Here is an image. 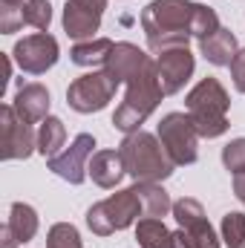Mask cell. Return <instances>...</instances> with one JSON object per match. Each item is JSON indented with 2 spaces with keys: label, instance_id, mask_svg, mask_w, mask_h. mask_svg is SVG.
<instances>
[{
  "label": "cell",
  "instance_id": "cell-18",
  "mask_svg": "<svg viewBox=\"0 0 245 248\" xmlns=\"http://www.w3.org/2000/svg\"><path fill=\"white\" fill-rule=\"evenodd\" d=\"M138 199H141V211L144 217L150 219H165L170 211H173V202H170V193L162 187V182H133Z\"/></svg>",
  "mask_w": 245,
  "mask_h": 248
},
{
  "label": "cell",
  "instance_id": "cell-30",
  "mask_svg": "<svg viewBox=\"0 0 245 248\" xmlns=\"http://www.w3.org/2000/svg\"><path fill=\"white\" fill-rule=\"evenodd\" d=\"M6 3H26V0H6Z\"/></svg>",
  "mask_w": 245,
  "mask_h": 248
},
{
  "label": "cell",
  "instance_id": "cell-27",
  "mask_svg": "<svg viewBox=\"0 0 245 248\" xmlns=\"http://www.w3.org/2000/svg\"><path fill=\"white\" fill-rule=\"evenodd\" d=\"M231 78H234L237 93H243L245 95V49H240L237 58H234V63H231Z\"/></svg>",
  "mask_w": 245,
  "mask_h": 248
},
{
  "label": "cell",
  "instance_id": "cell-8",
  "mask_svg": "<svg viewBox=\"0 0 245 248\" xmlns=\"http://www.w3.org/2000/svg\"><path fill=\"white\" fill-rule=\"evenodd\" d=\"M58 41L49 35V32H35V35H26L15 44L12 49V58L15 63L26 72V75H44L46 69H52L58 63Z\"/></svg>",
  "mask_w": 245,
  "mask_h": 248
},
{
  "label": "cell",
  "instance_id": "cell-3",
  "mask_svg": "<svg viewBox=\"0 0 245 248\" xmlns=\"http://www.w3.org/2000/svg\"><path fill=\"white\" fill-rule=\"evenodd\" d=\"M119 153L124 159V170L133 182H165L176 168L159 136L147 130L127 133L119 144Z\"/></svg>",
  "mask_w": 245,
  "mask_h": 248
},
{
  "label": "cell",
  "instance_id": "cell-12",
  "mask_svg": "<svg viewBox=\"0 0 245 248\" xmlns=\"http://www.w3.org/2000/svg\"><path fill=\"white\" fill-rule=\"evenodd\" d=\"M107 0H66L63 6V32L72 41H92L101 26Z\"/></svg>",
  "mask_w": 245,
  "mask_h": 248
},
{
  "label": "cell",
  "instance_id": "cell-11",
  "mask_svg": "<svg viewBox=\"0 0 245 248\" xmlns=\"http://www.w3.org/2000/svg\"><path fill=\"white\" fill-rule=\"evenodd\" d=\"M196 69V58L187 46H173V49H162L156 55V75L162 84L165 95H176L184 84L190 81Z\"/></svg>",
  "mask_w": 245,
  "mask_h": 248
},
{
  "label": "cell",
  "instance_id": "cell-22",
  "mask_svg": "<svg viewBox=\"0 0 245 248\" xmlns=\"http://www.w3.org/2000/svg\"><path fill=\"white\" fill-rule=\"evenodd\" d=\"M23 23L38 29V32H46L49 23H52V6L49 0H26L23 3Z\"/></svg>",
  "mask_w": 245,
  "mask_h": 248
},
{
  "label": "cell",
  "instance_id": "cell-15",
  "mask_svg": "<svg viewBox=\"0 0 245 248\" xmlns=\"http://www.w3.org/2000/svg\"><path fill=\"white\" fill-rule=\"evenodd\" d=\"M15 113L29 124H41L49 119V90L44 84H23L12 101Z\"/></svg>",
  "mask_w": 245,
  "mask_h": 248
},
{
  "label": "cell",
  "instance_id": "cell-10",
  "mask_svg": "<svg viewBox=\"0 0 245 248\" xmlns=\"http://www.w3.org/2000/svg\"><path fill=\"white\" fill-rule=\"evenodd\" d=\"M0 156L6 162H15V159H29L32 150H38V133L32 130V124L23 122L12 104H3L0 110Z\"/></svg>",
  "mask_w": 245,
  "mask_h": 248
},
{
  "label": "cell",
  "instance_id": "cell-24",
  "mask_svg": "<svg viewBox=\"0 0 245 248\" xmlns=\"http://www.w3.org/2000/svg\"><path fill=\"white\" fill-rule=\"evenodd\" d=\"M46 248H84V243L72 222H58L46 234Z\"/></svg>",
  "mask_w": 245,
  "mask_h": 248
},
{
  "label": "cell",
  "instance_id": "cell-1",
  "mask_svg": "<svg viewBox=\"0 0 245 248\" xmlns=\"http://www.w3.org/2000/svg\"><path fill=\"white\" fill-rule=\"evenodd\" d=\"M193 0H153L141 12V29L147 35V49L159 55L162 49L187 46L193 38Z\"/></svg>",
  "mask_w": 245,
  "mask_h": 248
},
{
  "label": "cell",
  "instance_id": "cell-25",
  "mask_svg": "<svg viewBox=\"0 0 245 248\" xmlns=\"http://www.w3.org/2000/svg\"><path fill=\"white\" fill-rule=\"evenodd\" d=\"M20 26H26L23 23V3H6V0H0V32L12 35Z\"/></svg>",
  "mask_w": 245,
  "mask_h": 248
},
{
  "label": "cell",
  "instance_id": "cell-14",
  "mask_svg": "<svg viewBox=\"0 0 245 248\" xmlns=\"http://www.w3.org/2000/svg\"><path fill=\"white\" fill-rule=\"evenodd\" d=\"M41 222H38V211L26 202H12L9 208V219L3 225V243L0 248H17L29 240H35Z\"/></svg>",
  "mask_w": 245,
  "mask_h": 248
},
{
  "label": "cell",
  "instance_id": "cell-2",
  "mask_svg": "<svg viewBox=\"0 0 245 248\" xmlns=\"http://www.w3.org/2000/svg\"><path fill=\"white\" fill-rule=\"evenodd\" d=\"M124 84H127V95H124L122 107L113 113V127L127 136V133L141 130V124L153 116V110L159 107V101L165 95L159 75H156V58L150 55L138 69H133L124 78Z\"/></svg>",
  "mask_w": 245,
  "mask_h": 248
},
{
  "label": "cell",
  "instance_id": "cell-7",
  "mask_svg": "<svg viewBox=\"0 0 245 248\" xmlns=\"http://www.w3.org/2000/svg\"><path fill=\"white\" fill-rule=\"evenodd\" d=\"M159 141L165 144L168 156L173 159L176 168L182 165H193L199 159V133L190 122L187 113H168L162 122H159V130H156Z\"/></svg>",
  "mask_w": 245,
  "mask_h": 248
},
{
  "label": "cell",
  "instance_id": "cell-29",
  "mask_svg": "<svg viewBox=\"0 0 245 248\" xmlns=\"http://www.w3.org/2000/svg\"><path fill=\"white\" fill-rule=\"evenodd\" d=\"M234 193H237V199L245 205V173H237L234 176Z\"/></svg>",
  "mask_w": 245,
  "mask_h": 248
},
{
  "label": "cell",
  "instance_id": "cell-9",
  "mask_svg": "<svg viewBox=\"0 0 245 248\" xmlns=\"http://www.w3.org/2000/svg\"><path fill=\"white\" fill-rule=\"evenodd\" d=\"M92 153H95V139L90 133H78L66 150H61L52 159H46V168L55 176H61L63 182L81 185L90 176V159H92Z\"/></svg>",
  "mask_w": 245,
  "mask_h": 248
},
{
  "label": "cell",
  "instance_id": "cell-21",
  "mask_svg": "<svg viewBox=\"0 0 245 248\" xmlns=\"http://www.w3.org/2000/svg\"><path fill=\"white\" fill-rule=\"evenodd\" d=\"M63 141H66V127H63L61 119H55V116L44 119L41 130H38V153L44 159H52V156L61 153Z\"/></svg>",
  "mask_w": 245,
  "mask_h": 248
},
{
  "label": "cell",
  "instance_id": "cell-17",
  "mask_svg": "<svg viewBox=\"0 0 245 248\" xmlns=\"http://www.w3.org/2000/svg\"><path fill=\"white\" fill-rule=\"evenodd\" d=\"M124 170V159L119 150H95L92 159H90V176L92 182L104 190H113V187L122 182Z\"/></svg>",
  "mask_w": 245,
  "mask_h": 248
},
{
  "label": "cell",
  "instance_id": "cell-13",
  "mask_svg": "<svg viewBox=\"0 0 245 248\" xmlns=\"http://www.w3.org/2000/svg\"><path fill=\"white\" fill-rule=\"evenodd\" d=\"M170 214L176 217L179 228L193 240L196 248H219V237H216V231L211 228V222H208L205 208H202L199 199L184 196L179 202H173V211H170Z\"/></svg>",
  "mask_w": 245,
  "mask_h": 248
},
{
  "label": "cell",
  "instance_id": "cell-4",
  "mask_svg": "<svg viewBox=\"0 0 245 248\" xmlns=\"http://www.w3.org/2000/svg\"><path fill=\"white\" fill-rule=\"evenodd\" d=\"M228 90L219 78H202L184 98V110L202 139H219L228 130Z\"/></svg>",
  "mask_w": 245,
  "mask_h": 248
},
{
  "label": "cell",
  "instance_id": "cell-5",
  "mask_svg": "<svg viewBox=\"0 0 245 248\" xmlns=\"http://www.w3.org/2000/svg\"><path fill=\"white\" fill-rule=\"evenodd\" d=\"M138 217H144L141 211V199L136 193V187H124L119 193L95 202L90 211H87V225L95 237H110L116 231H124L130 225L138 222Z\"/></svg>",
  "mask_w": 245,
  "mask_h": 248
},
{
  "label": "cell",
  "instance_id": "cell-20",
  "mask_svg": "<svg viewBox=\"0 0 245 248\" xmlns=\"http://www.w3.org/2000/svg\"><path fill=\"white\" fill-rule=\"evenodd\" d=\"M136 240H138V248H170L173 246V231H168V225L162 219L141 217L136 222Z\"/></svg>",
  "mask_w": 245,
  "mask_h": 248
},
{
  "label": "cell",
  "instance_id": "cell-28",
  "mask_svg": "<svg viewBox=\"0 0 245 248\" xmlns=\"http://www.w3.org/2000/svg\"><path fill=\"white\" fill-rule=\"evenodd\" d=\"M170 248H196V246H193V240H190L182 228H179V231H173V246H170Z\"/></svg>",
  "mask_w": 245,
  "mask_h": 248
},
{
  "label": "cell",
  "instance_id": "cell-26",
  "mask_svg": "<svg viewBox=\"0 0 245 248\" xmlns=\"http://www.w3.org/2000/svg\"><path fill=\"white\" fill-rule=\"evenodd\" d=\"M222 165L234 176L237 173H245V139H234V141H228L222 147Z\"/></svg>",
  "mask_w": 245,
  "mask_h": 248
},
{
  "label": "cell",
  "instance_id": "cell-19",
  "mask_svg": "<svg viewBox=\"0 0 245 248\" xmlns=\"http://www.w3.org/2000/svg\"><path fill=\"white\" fill-rule=\"evenodd\" d=\"M113 41L110 38H92V41H81L69 49V61L75 66H92V69H104L110 61V52H113Z\"/></svg>",
  "mask_w": 245,
  "mask_h": 248
},
{
  "label": "cell",
  "instance_id": "cell-16",
  "mask_svg": "<svg viewBox=\"0 0 245 248\" xmlns=\"http://www.w3.org/2000/svg\"><path fill=\"white\" fill-rule=\"evenodd\" d=\"M199 52L205 61H211L214 66H231L237 52H240V44H237V35L225 26H219L214 35H208L205 41H199Z\"/></svg>",
  "mask_w": 245,
  "mask_h": 248
},
{
  "label": "cell",
  "instance_id": "cell-6",
  "mask_svg": "<svg viewBox=\"0 0 245 248\" xmlns=\"http://www.w3.org/2000/svg\"><path fill=\"white\" fill-rule=\"evenodd\" d=\"M119 78H113L107 69H92V72H84L81 78H75L66 90V104L81 113V116H90V113H98L104 110L116 90H119Z\"/></svg>",
  "mask_w": 245,
  "mask_h": 248
},
{
  "label": "cell",
  "instance_id": "cell-23",
  "mask_svg": "<svg viewBox=\"0 0 245 248\" xmlns=\"http://www.w3.org/2000/svg\"><path fill=\"white\" fill-rule=\"evenodd\" d=\"M222 243L228 248H245V214L231 211L222 217Z\"/></svg>",
  "mask_w": 245,
  "mask_h": 248
}]
</instances>
